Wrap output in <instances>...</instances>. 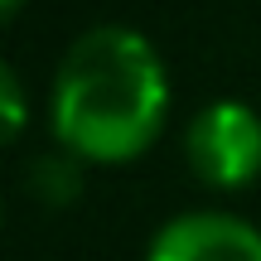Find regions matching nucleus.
Instances as JSON below:
<instances>
[{"label":"nucleus","mask_w":261,"mask_h":261,"mask_svg":"<svg viewBox=\"0 0 261 261\" xmlns=\"http://www.w3.org/2000/svg\"><path fill=\"white\" fill-rule=\"evenodd\" d=\"M169 112V77L155 44L126 24H97L68 44L54 73L58 145L73 160L126 165L160 136Z\"/></svg>","instance_id":"obj_1"},{"label":"nucleus","mask_w":261,"mask_h":261,"mask_svg":"<svg viewBox=\"0 0 261 261\" xmlns=\"http://www.w3.org/2000/svg\"><path fill=\"white\" fill-rule=\"evenodd\" d=\"M184 155L198 184L247 189L261 174V116L247 102H208L184 130Z\"/></svg>","instance_id":"obj_2"},{"label":"nucleus","mask_w":261,"mask_h":261,"mask_svg":"<svg viewBox=\"0 0 261 261\" xmlns=\"http://www.w3.org/2000/svg\"><path fill=\"white\" fill-rule=\"evenodd\" d=\"M145 261H261V232L237 213H179L150 237Z\"/></svg>","instance_id":"obj_3"},{"label":"nucleus","mask_w":261,"mask_h":261,"mask_svg":"<svg viewBox=\"0 0 261 261\" xmlns=\"http://www.w3.org/2000/svg\"><path fill=\"white\" fill-rule=\"evenodd\" d=\"M29 189H34L39 198H44L48 208H63L77 198V189H83V174H77V160H34V169H29Z\"/></svg>","instance_id":"obj_4"},{"label":"nucleus","mask_w":261,"mask_h":261,"mask_svg":"<svg viewBox=\"0 0 261 261\" xmlns=\"http://www.w3.org/2000/svg\"><path fill=\"white\" fill-rule=\"evenodd\" d=\"M0 102H5V140H15L24 130V97H19L15 68H0Z\"/></svg>","instance_id":"obj_5"},{"label":"nucleus","mask_w":261,"mask_h":261,"mask_svg":"<svg viewBox=\"0 0 261 261\" xmlns=\"http://www.w3.org/2000/svg\"><path fill=\"white\" fill-rule=\"evenodd\" d=\"M19 5H24V0H0V15H5V19H10V15H15V10H19Z\"/></svg>","instance_id":"obj_6"}]
</instances>
